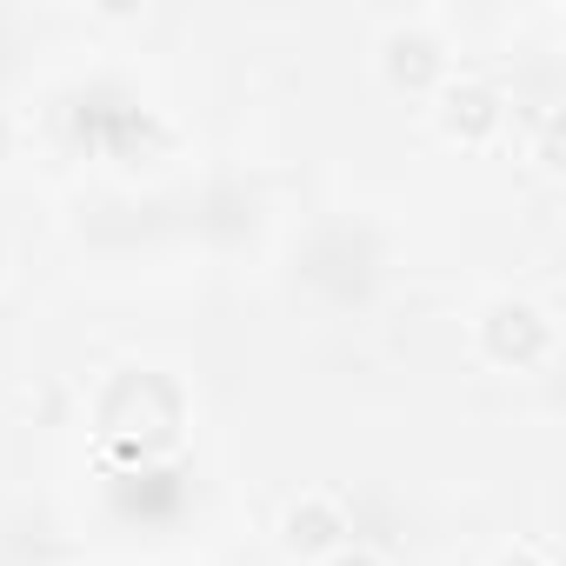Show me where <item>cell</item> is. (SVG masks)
<instances>
[{"label":"cell","mask_w":566,"mask_h":566,"mask_svg":"<svg viewBox=\"0 0 566 566\" xmlns=\"http://www.w3.org/2000/svg\"><path fill=\"white\" fill-rule=\"evenodd\" d=\"M380 74L407 94H427V87H447V41L427 28V21H394L380 34Z\"/></svg>","instance_id":"cell-1"},{"label":"cell","mask_w":566,"mask_h":566,"mask_svg":"<svg viewBox=\"0 0 566 566\" xmlns=\"http://www.w3.org/2000/svg\"><path fill=\"white\" fill-rule=\"evenodd\" d=\"M280 539H287V553H301V559H327L334 546H347V513L327 493H301L287 506V520H280Z\"/></svg>","instance_id":"cell-2"},{"label":"cell","mask_w":566,"mask_h":566,"mask_svg":"<svg viewBox=\"0 0 566 566\" xmlns=\"http://www.w3.org/2000/svg\"><path fill=\"white\" fill-rule=\"evenodd\" d=\"M500 127V94L486 81H447L440 87V134L460 147H480Z\"/></svg>","instance_id":"cell-3"},{"label":"cell","mask_w":566,"mask_h":566,"mask_svg":"<svg viewBox=\"0 0 566 566\" xmlns=\"http://www.w3.org/2000/svg\"><path fill=\"white\" fill-rule=\"evenodd\" d=\"M480 347H486L493 360H533V354H546V321H539L533 307L500 301V307L480 321Z\"/></svg>","instance_id":"cell-4"},{"label":"cell","mask_w":566,"mask_h":566,"mask_svg":"<svg viewBox=\"0 0 566 566\" xmlns=\"http://www.w3.org/2000/svg\"><path fill=\"white\" fill-rule=\"evenodd\" d=\"M321 566H380V553H374V546H334Z\"/></svg>","instance_id":"cell-5"},{"label":"cell","mask_w":566,"mask_h":566,"mask_svg":"<svg viewBox=\"0 0 566 566\" xmlns=\"http://www.w3.org/2000/svg\"><path fill=\"white\" fill-rule=\"evenodd\" d=\"M14 154V114H0V160Z\"/></svg>","instance_id":"cell-6"},{"label":"cell","mask_w":566,"mask_h":566,"mask_svg":"<svg viewBox=\"0 0 566 566\" xmlns=\"http://www.w3.org/2000/svg\"><path fill=\"white\" fill-rule=\"evenodd\" d=\"M0 280H8V240H0Z\"/></svg>","instance_id":"cell-7"}]
</instances>
